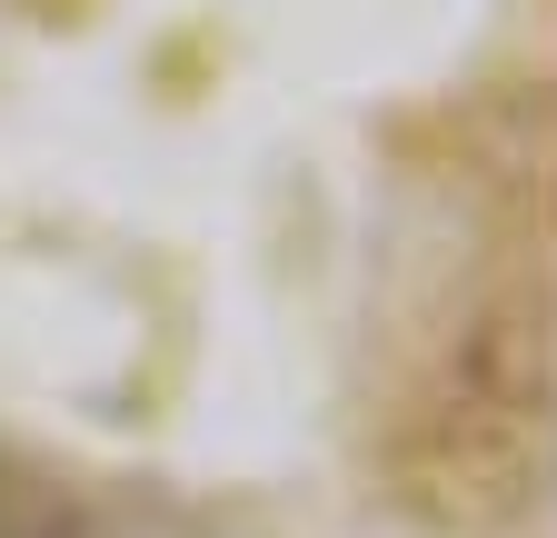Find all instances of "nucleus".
<instances>
[{"instance_id":"nucleus-1","label":"nucleus","mask_w":557,"mask_h":538,"mask_svg":"<svg viewBox=\"0 0 557 538\" xmlns=\"http://www.w3.org/2000/svg\"><path fill=\"white\" fill-rule=\"evenodd\" d=\"M0 538H81V489L30 449H0Z\"/></svg>"}]
</instances>
